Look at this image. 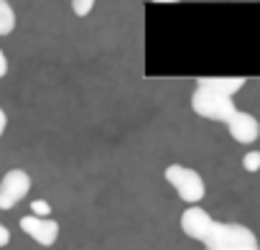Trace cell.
I'll list each match as a JSON object with an SVG mask.
<instances>
[{"label": "cell", "instance_id": "obj_12", "mask_svg": "<svg viewBox=\"0 0 260 250\" xmlns=\"http://www.w3.org/2000/svg\"><path fill=\"white\" fill-rule=\"evenodd\" d=\"M92 8H94V0H74V3H72V11L77 16H89Z\"/></svg>", "mask_w": 260, "mask_h": 250}, {"label": "cell", "instance_id": "obj_5", "mask_svg": "<svg viewBox=\"0 0 260 250\" xmlns=\"http://www.w3.org/2000/svg\"><path fill=\"white\" fill-rule=\"evenodd\" d=\"M214 225H217V222H214V220L209 217V212H204L199 204L184 209V214H181V232L189 235L191 240H199V242H207V237L212 235Z\"/></svg>", "mask_w": 260, "mask_h": 250}, {"label": "cell", "instance_id": "obj_7", "mask_svg": "<svg viewBox=\"0 0 260 250\" xmlns=\"http://www.w3.org/2000/svg\"><path fill=\"white\" fill-rule=\"evenodd\" d=\"M227 131H230V136H232L237 143H255L257 136H260V122H257L255 115L237 110V112L227 120Z\"/></svg>", "mask_w": 260, "mask_h": 250}, {"label": "cell", "instance_id": "obj_2", "mask_svg": "<svg viewBox=\"0 0 260 250\" xmlns=\"http://www.w3.org/2000/svg\"><path fill=\"white\" fill-rule=\"evenodd\" d=\"M164 176H166V181L176 189V194H179L186 204H191V207H197V204L204 199V194H207V184H204L202 174L194 171V169H186V166H181V164H171V166H166Z\"/></svg>", "mask_w": 260, "mask_h": 250}, {"label": "cell", "instance_id": "obj_10", "mask_svg": "<svg viewBox=\"0 0 260 250\" xmlns=\"http://www.w3.org/2000/svg\"><path fill=\"white\" fill-rule=\"evenodd\" d=\"M242 169L250 171V174L260 171V151H250V153H245V159H242Z\"/></svg>", "mask_w": 260, "mask_h": 250}, {"label": "cell", "instance_id": "obj_3", "mask_svg": "<svg viewBox=\"0 0 260 250\" xmlns=\"http://www.w3.org/2000/svg\"><path fill=\"white\" fill-rule=\"evenodd\" d=\"M191 110L199 117L217 120V122H227L237 112L232 97H224V95L212 92V89H204V87H197L194 89V95H191Z\"/></svg>", "mask_w": 260, "mask_h": 250}, {"label": "cell", "instance_id": "obj_1", "mask_svg": "<svg viewBox=\"0 0 260 250\" xmlns=\"http://www.w3.org/2000/svg\"><path fill=\"white\" fill-rule=\"evenodd\" d=\"M204 250H260L255 232L237 222H217L204 242Z\"/></svg>", "mask_w": 260, "mask_h": 250}, {"label": "cell", "instance_id": "obj_4", "mask_svg": "<svg viewBox=\"0 0 260 250\" xmlns=\"http://www.w3.org/2000/svg\"><path fill=\"white\" fill-rule=\"evenodd\" d=\"M31 192V176L23 169H11L0 179V209H13Z\"/></svg>", "mask_w": 260, "mask_h": 250}, {"label": "cell", "instance_id": "obj_6", "mask_svg": "<svg viewBox=\"0 0 260 250\" xmlns=\"http://www.w3.org/2000/svg\"><path fill=\"white\" fill-rule=\"evenodd\" d=\"M21 230L31 240H36L39 245H44V247H51L56 242V237H59V222L51 220V217L41 220V217L26 214V217H21Z\"/></svg>", "mask_w": 260, "mask_h": 250}, {"label": "cell", "instance_id": "obj_15", "mask_svg": "<svg viewBox=\"0 0 260 250\" xmlns=\"http://www.w3.org/2000/svg\"><path fill=\"white\" fill-rule=\"evenodd\" d=\"M6 128H8V115H6V110H3V107H0V138H3Z\"/></svg>", "mask_w": 260, "mask_h": 250}, {"label": "cell", "instance_id": "obj_13", "mask_svg": "<svg viewBox=\"0 0 260 250\" xmlns=\"http://www.w3.org/2000/svg\"><path fill=\"white\" fill-rule=\"evenodd\" d=\"M11 242V230L6 225H0V247H6Z\"/></svg>", "mask_w": 260, "mask_h": 250}, {"label": "cell", "instance_id": "obj_8", "mask_svg": "<svg viewBox=\"0 0 260 250\" xmlns=\"http://www.w3.org/2000/svg\"><path fill=\"white\" fill-rule=\"evenodd\" d=\"M245 77H202L197 79V87H204V89H212V92H219L224 97H232L235 92H240L245 87Z\"/></svg>", "mask_w": 260, "mask_h": 250}, {"label": "cell", "instance_id": "obj_9", "mask_svg": "<svg viewBox=\"0 0 260 250\" xmlns=\"http://www.w3.org/2000/svg\"><path fill=\"white\" fill-rule=\"evenodd\" d=\"M16 28V11L8 0H0V36H8Z\"/></svg>", "mask_w": 260, "mask_h": 250}, {"label": "cell", "instance_id": "obj_11", "mask_svg": "<svg viewBox=\"0 0 260 250\" xmlns=\"http://www.w3.org/2000/svg\"><path fill=\"white\" fill-rule=\"evenodd\" d=\"M31 212H34V217L46 220V217H51V204L44 199H36V202H31Z\"/></svg>", "mask_w": 260, "mask_h": 250}, {"label": "cell", "instance_id": "obj_14", "mask_svg": "<svg viewBox=\"0 0 260 250\" xmlns=\"http://www.w3.org/2000/svg\"><path fill=\"white\" fill-rule=\"evenodd\" d=\"M8 74V56L3 54V49H0V79H3Z\"/></svg>", "mask_w": 260, "mask_h": 250}]
</instances>
